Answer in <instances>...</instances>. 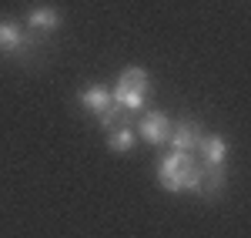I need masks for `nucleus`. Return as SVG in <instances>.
I'll use <instances>...</instances> for the list:
<instances>
[{"label": "nucleus", "mask_w": 251, "mask_h": 238, "mask_svg": "<svg viewBox=\"0 0 251 238\" xmlns=\"http://www.w3.org/2000/svg\"><path fill=\"white\" fill-rule=\"evenodd\" d=\"M157 185L171 195L181 191H194L201 185V161H194V155L188 151H168L164 158L157 161Z\"/></svg>", "instance_id": "1"}, {"label": "nucleus", "mask_w": 251, "mask_h": 238, "mask_svg": "<svg viewBox=\"0 0 251 238\" xmlns=\"http://www.w3.org/2000/svg\"><path fill=\"white\" fill-rule=\"evenodd\" d=\"M111 98L124 114H137L144 111V104L151 98V74L144 67H124L117 74V84L111 87Z\"/></svg>", "instance_id": "2"}, {"label": "nucleus", "mask_w": 251, "mask_h": 238, "mask_svg": "<svg viewBox=\"0 0 251 238\" xmlns=\"http://www.w3.org/2000/svg\"><path fill=\"white\" fill-rule=\"evenodd\" d=\"M0 57L17 64H34L40 57V37L17 20H0Z\"/></svg>", "instance_id": "3"}, {"label": "nucleus", "mask_w": 251, "mask_h": 238, "mask_svg": "<svg viewBox=\"0 0 251 238\" xmlns=\"http://www.w3.org/2000/svg\"><path fill=\"white\" fill-rule=\"evenodd\" d=\"M77 101H80V107H84L87 114L97 118L100 128H114V124H124V121H127V114H124L114 104V98H111V87H104V84H87V87H80Z\"/></svg>", "instance_id": "4"}, {"label": "nucleus", "mask_w": 251, "mask_h": 238, "mask_svg": "<svg viewBox=\"0 0 251 238\" xmlns=\"http://www.w3.org/2000/svg\"><path fill=\"white\" fill-rule=\"evenodd\" d=\"M171 128H174V121L164 111H144L137 118V134L148 141V144H154V148L171 141Z\"/></svg>", "instance_id": "5"}, {"label": "nucleus", "mask_w": 251, "mask_h": 238, "mask_svg": "<svg viewBox=\"0 0 251 238\" xmlns=\"http://www.w3.org/2000/svg\"><path fill=\"white\" fill-rule=\"evenodd\" d=\"M60 24H64V14H60L57 7H50V3H40V7H30L27 10V30H34V34H57Z\"/></svg>", "instance_id": "6"}, {"label": "nucleus", "mask_w": 251, "mask_h": 238, "mask_svg": "<svg viewBox=\"0 0 251 238\" xmlns=\"http://www.w3.org/2000/svg\"><path fill=\"white\" fill-rule=\"evenodd\" d=\"M194 151L201 155V164H211V168H225V161H228V155H231V144L221 138V134H201Z\"/></svg>", "instance_id": "7"}, {"label": "nucleus", "mask_w": 251, "mask_h": 238, "mask_svg": "<svg viewBox=\"0 0 251 238\" xmlns=\"http://www.w3.org/2000/svg\"><path fill=\"white\" fill-rule=\"evenodd\" d=\"M204 131H201V121H194V118H181V121H174V128H171V144L174 151H188V155H194V148H198V138H201Z\"/></svg>", "instance_id": "8"}, {"label": "nucleus", "mask_w": 251, "mask_h": 238, "mask_svg": "<svg viewBox=\"0 0 251 238\" xmlns=\"http://www.w3.org/2000/svg\"><path fill=\"white\" fill-rule=\"evenodd\" d=\"M228 185V175L225 168H211V164H201V185H198V195L204 198H218Z\"/></svg>", "instance_id": "9"}, {"label": "nucleus", "mask_w": 251, "mask_h": 238, "mask_svg": "<svg viewBox=\"0 0 251 238\" xmlns=\"http://www.w3.org/2000/svg\"><path fill=\"white\" fill-rule=\"evenodd\" d=\"M137 141V131L131 124H114V128H107V148L117 151V155H127L131 148H134Z\"/></svg>", "instance_id": "10"}]
</instances>
